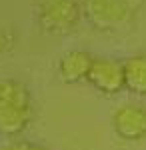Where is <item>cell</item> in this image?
I'll return each mask as SVG.
<instances>
[{"mask_svg": "<svg viewBox=\"0 0 146 150\" xmlns=\"http://www.w3.org/2000/svg\"><path fill=\"white\" fill-rule=\"evenodd\" d=\"M32 120V96L22 82L0 80V134L14 138Z\"/></svg>", "mask_w": 146, "mask_h": 150, "instance_id": "cell-1", "label": "cell"}, {"mask_svg": "<svg viewBox=\"0 0 146 150\" xmlns=\"http://www.w3.org/2000/svg\"><path fill=\"white\" fill-rule=\"evenodd\" d=\"M36 16L42 32L52 36L70 34L82 18L78 0H36Z\"/></svg>", "mask_w": 146, "mask_h": 150, "instance_id": "cell-2", "label": "cell"}, {"mask_svg": "<svg viewBox=\"0 0 146 150\" xmlns=\"http://www.w3.org/2000/svg\"><path fill=\"white\" fill-rule=\"evenodd\" d=\"M82 16L92 28L110 32L130 20V6L126 0H82Z\"/></svg>", "mask_w": 146, "mask_h": 150, "instance_id": "cell-3", "label": "cell"}, {"mask_svg": "<svg viewBox=\"0 0 146 150\" xmlns=\"http://www.w3.org/2000/svg\"><path fill=\"white\" fill-rule=\"evenodd\" d=\"M86 80L98 92L112 96L122 92L124 88V62L114 58H96Z\"/></svg>", "mask_w": 146, "mask_h": 150, "instance_id": "cell-4", "label": "cell"}, {"mask_svg": "<svg viewBox=\"0 0 146 150\" xmlns=\"http://www.w3.org/2000/svg\"><path fill=\"white\" fill-rule=\"evenodd\" d=\"M112 126L122 140L136 142L146 138V108L140 104H122L112 116Z\"/></svg>", "mask_w": 146, "mask_h": 150, "instance_id": "cell-5", "label": "cell"}, {"mask_svg": "<svg viewBox=\"0 0 146 150\" xmlns=\"http://www.w3.org/2000/svg\"><path fill=\"white\" fill-rule=\"evenodd\" d=\"M96 58L86 50H70L62 54L58 62V78L64 84H76L88 78L90 68Z\"/></svg>", "mask_w": 146, "mask_h": 150, "instance_id": "cell-6", "label": "cell"}, {"mask_svg": "<svg viewBox=\"0 0 146 150\" xmlns=\"http://www.w3.org/2000/svg\"><path fill=\"white\" fill-rule=\"evenodd\" d=\"M124 86L138 96H146V54H134L124 60Z\"/></svg>", "mask_w": 146, "mask_h": 150, "instance_id": "cell-7", "label": "cell"}, {"mask_svg": "<svg viewBox=\"0 0 146 150\" xmlns=\"http://www.w3.org/2000/svg\"><path fill=\"white\" fill-rule=\"evenodd\" d=\"M2 150H46V148L40 144H34V142H12Z\"/></svg>", "mask_w": 146, "mask_h": 150, "instance_id": "cell-8", "label": "cell"}]
</instances>
